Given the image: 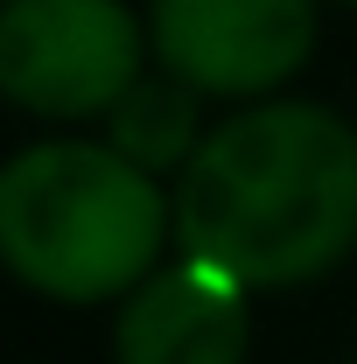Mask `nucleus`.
<instances>
[{"instance_id": "f257e3e1", "label": "nucleus", "mask_w": 357, "mask_h": 364, "mask_svg": "<svg viewBox=\"0 0 357 364\" xmlns=\"http://www.w3.org/2000/svg\"><path fill=\"white\" fill-rule=\"evenodd\" d=\"M176 252L252 294L329 280L357 252V119L315 98H252L176 176Z\"/></svg>"}, {"instance_id": "f03ea898", "label": "nucleus", "mask_w": 357, "mask_h": 364, "mask_svg": "<svg viewBox=\"0 0 357 364\" xmlns=\"http://www.w3.org/2000/svg\"><path fill=\"white\" fill-rule=\"evenodd\" d=\"M169 245L176 196L112 140H36L0 161V267L43 301H127Z\"/></svg>"}, {"instance_id": "7ed1b4c3", "label": "nucleus", "mask_w": 357, "mask_h": 364, "mask_svg": "<svg viewBox=\"0 0 357 364\" xmlns=\"http://www.w3.org/2000/svg\"><path fill=\"white\" fill-rule=\"evenodd\" d=\"M154 63L134 0H0V98L36 119H105Z\"/></svg>"}, {"instance_id": "20e7f679", "label": "nucleus", "mask_w": 357, "mask_h": 364, "mask_svg": "<svg viewBox=\"0 0 357 364\" xmlns=\"http://www.w3.org/2000/svg\"><path fill=\"white\" fill-rule=\"evenodd\" d=\"M322 0H147L154 63L203 98H273L309 70Z\"/></svg>"}, {"instance_id": "39448f33", "label": "nucleus", "mask_w": 357, "mask_h": 364, "mask_svg": "<svg viewBox=\"0 0 357 364\" xmlns=\"http://www.w3.org/2000/svg\"><path fill=\"white\" fill-rule=\"evenodd\" d=\"M252 358V287L211 259L154 267L112 322V364H245Z\"/></svg>"}, {"instance_id": "423d86ee", "label": "nucleus", "mask_w": 357, "mask_h": 364, "mask_svg": "<svg viewBox=\"0 0 357 364\" xmlns=\"http://www.w3.org/2000/svg\"><path fill=\"white\" fill-rule=\"evenodd\" d=\"M203 134H211L203 127V91L169 77L161 63H147L134 77V91L105 112V140L147 176H182L189 154L203 147Z\"/></svg>"}, {"instance_id": "0eeeda50", "label": "nucleus", "mask_w": 357, "mask_h": 364, "mask_svg": "<svg viewBox=\"0 0 357 364\" xmlns=\"http://www.w3.org/2000/svg\"><path fill=\"white\" fill-rule=\"evenodd\" d=\"M336 7H357V0H336Z\"/></svg>"}]
</instances>
